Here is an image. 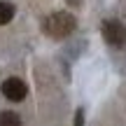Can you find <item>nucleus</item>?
I'll return each mask as SVG.
<instances>
[{"label":"nucleus","mask_w":126,"mask_h":126,"mask_svg":"<svg viewBox=\"0 0 126 126\" xmlns=\"http://www.w3.org/2000/svg\"><path fill=\"white\" fill-rule=\"evenodd\" d=\"M75 26H77L75 16L68 14V12H56V14H51V16L45 21V31L49 33L51 37H65V35H70V33L75 31Z\"/></svg>","instance_id":"f257e3e1"},{"label":"nucleus","mask_w":126,"mask_h":126,"mask_svg":"<svg viewBox=\"0 0 126 126\" xmlns=\"http://www.w3.org/2000/svg\"><path fill=\"white\" fill-rule=\"evenodd\" d=\"M100 31H103L105 42L112 45V47H122L124 42H126V26L119 23V21H105Z\"/></svg>","instance_id":"f03ea898"},{"label":"nucleus","mask_w":126,"mask_h":126,"mask_svg":"<svg viewBox=\"0 0 126 126\" xmlns=\"http://www.w3.org/2000/svg\"><path fill=\"white\" fill-rule=\"evenodd\" d=\"M28 94V86L23 84L19 77H9V79L2 82V96L7 100H12V103H19V100H23Z\"/></svg>","instance_id":"7ed1b4c3"},{"label":"nucleus","mask_w":126,"mask_h":126,"mask_svg":"<svg viewBox=\"0 0 126 126\" xmlns=\"http://www.w3.org/2000/svg\"><path fill=\"white\" fill-rule=\"evenodd\" d=\"M0 126H21V117L16 112H0Z\"/></svg>","instance_id":"20e7f679"},{"label":"nucleus","mask_w":126,"mask_h":126,"mask_svg":"<svg viewBox=\"0 0 126 126\" xmlns=\"http://www.w3.org/2000/svg\"><path fill=\"white\" fill-rule=\"evenodd\" d=\"M12 16H14V7L9 2H2V0H0V26H2V23H9Z\"/></svg>","instance_id":"39448f33"},{"label":"nucleus","mask_w":126,"mask_h":126,"mask_svg":"<svg viewBox=\"0 0 126 126\" xmlns=\"http://www.w3.org/2000/svg\"><path fill=\"white\" fill-rule=\"evenodd\" d=\"M75 126H84V112L82 110H77V114H75Z\"/></svg>","instance_id":"423d86ee"}]
</instances>
